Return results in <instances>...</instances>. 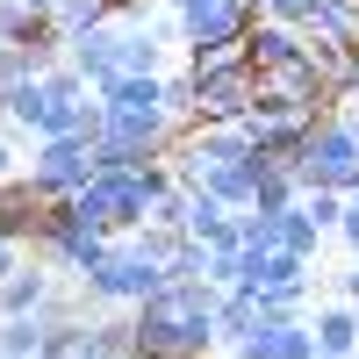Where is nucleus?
<instances>
[{
    "label": "nucleus",
    "mask_w": 359,
    "mask_h": 359,
    "mask_svg": "<svg viewBox=\"0 0 359 359\" xmlns=\"http://www.w3.org/2000/svg\"><path fill=\"white\" fill-rule=\"evenodd\" d=\"M180 115L165 108V72H123L101 86V165H151L180 144Z\"/></svg>",
    "instance_id": "f257e3e1"
},
{
    "label": "nucleus",
    "mask_w": 359,
    "mask_h": 359,
    "mask_svg": "<svg viewBox=\"0 0 359 359\" xmlns=\"http://www.w3.org/2000/svg\"><path fill=\"white\" fill-rule=\"evenodd\" d=\"M108 245H115L108 230L79 223L72 194H65V201H43V216H36V237H29V252H36V259L50 266V273H65V280H86V273H94V266L108 259Z\"/></svg>",
    "instance_id": "f03ea898"
},
{
    "label": "nucleus",
    "mask_w": 359,
    "mask_h": 359,
    "mask_svg": "<svg viewBox=\"0 0 359 359\" xmlns=\"http://www.w3.org/2000/svg\"><path fill=\"white\" fill-rule=\"evenodd\" d=\"M172 22H180V57H230L245 50L252 22H259V0H172Z\"/></svg>",
    "instance_id": "7ed1b4c3"
},
{
    "label": "nucleus",
    "mask_w": 359,
    "mask_h": 359,
    "mask_svg": "<svg viewBox=\"0 0 359 359\" xmlns=\"http://www.w3.org/2000/svg\"><path fill=\"white\" fill-rule=\"evenodd\" d=\"M165 280H172V273H165L151 252H137L130 237H115V245H108V259L79 280V294H86V309L101 316V309H137V302H151Z\"/></svg>",
    "instance_id": "20e7f679"
},
{
    "label": "nucleus",
    "mask_w": 359,
    "mask_h": 359,
    "mask_svg": "<svg viewBox=\"0 0 359 359\" xmlns=\"http://www.w3.org/2000/svg\"><path fill=\"white\" fill-rule=\"evenodd\" d=\"M302 194L309 187H331V194H352L359 187V115L352 108H331V115H316V130L302 144Z\"/></svg>",
    "instance_id": "39448f33"
},
{
    "label": "nucleus",
    "mask_w": 359,
    "mask_h": 359,
    "mask_svg": "<svg viewBox=\"0 0 359 359\" xmlns=\"http://www.w3.org/2000/svg\"><path fill=\"white\" fill-rule=\"evenodd\" d=\"M22 172H29V187H36L43 201H65V194H79L86 180L101 172V151H94V137H79V130H65V137H36Z\"/></svg>",
    "instance_id": "423d86ee"
},
{
    "label": "nucleus",
    "mask_w": 359,
    "mask_h": 359,
    "mask_svg": "<svg viewBox=\"0 0 359 359\" xmlns=\"http://www.w3.org/2000/svg\"><path fill=\"white\" fill-rule=\"evenodd\" d=\"M187 65H194V57H187ZM194 86H201L194 123H245L252 101H259V72H252L245 50H230V57H201V65H194Z\"/></svg>",
    "instance_id": "0eeeda50"
},
{
    "label": "nucleus",
    "mask_w": 359,
    "mask_h": 359,
    "mask_svg": "<svg viewBox=\"0 0 359 359\" xmlns=\"http://www.w3.org/2000/svg\"><path fill=\"white\" fill-rule=\"evenodd\" d=\"M230 359H316V323L309 316H259V331L237 338Z\"/></svg>",
    "instance_id": "6e6552de"
},
{
    "label": "nucleus",
    "mask_w": 359,
    "mask_h": 359,
    "mask_svg": "<svg viewBox=\"0 0 359 359\" xmlns=\"http://www.w3.org/2000/svg\"><path fill=\"white\" fill-rule=\"evenodd\" d=\"M65 65L94 86V94L108 79H123V22H101V29H86V36H72L65 43Z\"/></svg>",
    "instance_id": "1a4fd4ad"
},
{
    "label": "nucleus",
    "mask_w": 359,
    "mask_h": 359,
    "mask_svg": "<svg viewBox=\"0 0 359 359\" xmlns=\"http://www.w3.org/2000/svg\"><path fill=\"white\" fill-rule=\"evenodd\" d=\"M302 50H309V29H302V22H273V15H259L252 36H245L252 72H280V65H294Z\"/></svg>",
    "instance_id": "9d476101"
},
{
    "label": "nucleus",
    "mask_w": 359,
    "mask_h": 359,
    "mask_svg": "<svg viewBox=\"0 0 359 359\" xmlns=\"http://www.w3.org/2000/svg\"><path fill=\"white\" fill-rule=\"evenodd\" d=\"M57 287H65V273H50L43 259H29L22 273H8V280H0V316H43Z\"/></svg>",
    "instance_id": "9b49d317"
},
{
    "label": "nucleus",
    "mask_w": 359,
    "mask_h": 359,
    "mask_svg": "<svg viewBox=\"0 0 359 359\" xmlns=\"http://www.w3.org/2000/svg\"><path fill=\"white\" fill-rule=\"evenodd\" d=\"M50 79L43 72H29V79H15L8 86V130L15 137H29V144H36V137H50Z\"/></svg>",
    "instance_id": "f8f14e48"
},
{
    "label": "nucleus",
    "mask_w": 359,
    "mask_h": 359,
    "mask_svg": "<svg viewBox=\"0 0 359 359\" xmlns=\"http://www.w3.org/2000/svg\"><path fill=\"white\" fill-rule=\"evenodd\" d=\"M309 323H316V352H359V302L338 294V302H323Z\"/></svg>",
    "instance_id": "ddd939ff"
},
{
    "label": "nucleus",
    "mask_w": 359,
    "mask_h": 359,
    "mask_svg": "<svg viewBox=\"0 0 359 359\" xmlns=\"http://www.w3.org/2000/svg\"><path fill=\"white\" fill-rule=\"evenodd\" d=\"M302 29H309L316 43H352L359 36V0H316Z\"/></svg>",
    "instance_id": "4468645a"
},
{
    "label": "nucleus",
    "mask_w": 359,
    "mask_h": 359,
    "mask_svg": "<svg viewBox=\"0 0 359 359\" xmlns=\"http://www.w3.org/2000/svg\"><path fill=\"white\" fill-rule=\"evenodd\" d=\"M101 22H115V0H57L50 8L57 43H72V36H86V29H101Z\"/></svg>",
    "instance_id": "2eb2a0df"
},
{
    "label": "nucleus",
    "mask_w": 359,
    "mask_h": 359,
    "mask_svg": "<svg viewBox=\"0 0 359 359\" xmlns=\"http://www.w3.org/2000/svg\"><path fill=\"white\" fill-rule=\"evenodd\" d=\"M294 201H302V172L273 158V165L259 172V201H252V208H294Z\"/></svg>",
    "instance_id": "dca6fc26"
},
{
    "label": "nucleus",
    "mask_w": 359,
    "mask_h": 359,
    "mask_svg": "<svg viewBox=\"0 0 359 359\" xmlns=\"http://www.w3.org/2000/svg\"><path fill=\"white\" fill-rule=\"evenodd\" d=\"M208 280H216V287H237V280H245V245H237V230L208 245Z\"/></svg>",
    "instance_id": "f3484780"
},
{
    "label": "nucleus",
    "mask_w": 359,
    "mask_h": 359,
    "mask_svg": "<svg viewBox=\"0 0 359 359\" xmlns=\"http://www.w3.org/2000/svg\"><path fill=\"white\" fill-rule=\"evenodd\" d=\"M194 101H201V86H194V65L180 57V65L165 72V108L180 115V123H194Z\"/></svg>",
    "instance_id": "a211bd4d"
},
{
    "label": "nucleus",
    "mask_w": 359,
    "mask_h": 359,
    "mask_svg": "<svg viewBox=\"0 0 359 359\" xmlns=\"http://www.w3.org/2000/svg\"><path fill=\"white\" fill-rule=\"evenodd\" d=\"M165 273L172 280H208V245H201V237H180L172 259H165Z\"/></svg>",
    "instance_id": "6ab92c4d"
},
{
    "label": "nucleus",
    "mask_w": 359,
    "mask_h": 359,
    "mask_svg": "<svg viewBox=\"0 0 359 359\" xmlns=\"http://www.w3.org/2000/svg\"><path fill=\"white\" fill-rule=\"evenodd\" d=\"M29 259H36V252H29V237H0V280H8V273H22Z\"/></svg>",
    "instance_id": "aec40b11"
},
{
    "label": "nucleus",
    "mask_w": 359,
    "mask_h": 359,
    "mask_svg": "<svg viewBox=\"0 0 359 359\" xmlns=\"http://www.w3.org/2000/svg\"><path fill=\"white\" fill-rule=\"evenodd\" d=\"M316 0H259V15H273V22H309Z\"/></svg>",
    "instance_id": "412c9836"
},
{
    "label": "nucleus",
    "mask_w": 359,
    "mask_h": 359,
    "mask_svg": "<svg viewBox=\"0 0 359 359\" xmlns=\"http://www.w3.org/2000/svg\"><path fill=\"white\" fill-rule=\"evenodd\" d=\"M338 237H345V252L359 259V187L345 194V223H338Z\"/></svg>",
    "instance_id": "4be33fe9"
},
{
    "label": "nucleus",
    "mask_w": 359,
    "mask_h": 359,
    "mask_svg": "<svg viewBox=\"0 0 359 359\" xmlns=\"http://www.w3.org/2000/svg\"><path fill=\"white\" fill-rule=\"evenodd\" d=\"M22 165H29V158L15 151V137H0V187H8V180H22Z\"/></svg>",
    "instance_id": "5701e85b"
},
{
    "label": "nucleus",
    "mask_w": 359,
    "mask_h": 359,
    "mask_svg": "<svg viewBox=\"0 0 359 359\" xmlns=\"http://www.w3.org/2000/svg\"><path fill=\"white\" fill-rule=\"evenodd\" d=\"M345 50H352V101H359V36H352Z\"/></svg>",
    "instance_id": "b1692460"
},
{
    "label": "nucleus",
    "mask_w": 359,
    "mask_h": 359,
    "mask_svg": "<svg viewBox=\"0 0 359 359\" xmlns=\"http://www.w3.org/2000/svg\"><path fill=\"white\" fill-rule=\"evenodd\" d=\"M316 359H359V352H316Z\"/></svg>",
    "instance_id": "393cba45"
},
{
    "label": "nucleus",
    "mask_w": 359,
    "mask_h": 359,
    "mask_svg": "<svg viewBox=\"0 0 359 359\" xmlns=\"http://www.w3.org/2000/svg\"><path fill=\"white\" fill-rule=\"evenodd\" d=\"M43 359H79V352H43Z\"/></svg>",
    "instance_id": "a878e982"
},
{
    "label": "nucleus",
    "mask_w": 359,
    "mask_h": 359,
    "mask_svg": "<svg viewBox=\"0 0 359 359\" xmlns=\"http://www.w3.org/2000/svg\"><path fill=\"white\" fill-rule=\"evenodd\" d=\"M130 359H158V352H144V345H137V352H130Z\"/></svg>",
    "instance_id": "bb28decb"
},
{
    "label": "nucleus",
    "mask_w": 359,
    "mask_h": 359,
    "mask_svg": "<svg viewBox=\"0 0 359 359\" xmlns=\"http://www.w3.org/2000/svg\"><path fill=\"white\" fill-rule=\"evenodd\" d=\"M352 115H359V101H352Z\"/></svg>",
    "instance_id": "cd10ccee"
}]
</instances>
